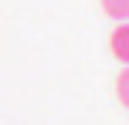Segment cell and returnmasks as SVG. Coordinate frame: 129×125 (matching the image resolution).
Returning a JSON list of instances; mask_svg holds the SVG:
<instances>
[{
	"mask_svg": "<svg viewBox=\"0 0 129 125\" xmlns=\"http://www.w3.org/2000/svg\"><path fill=\"white\" fill-rule=\"evenodd\" d=\"M116 98L122 101V108H129V64H126V71H119V78H116Z\"/></svg>",
	"mask_w": 129,
	"mask_h": 125,
	"instance_id": "cell-3",
	"label": "cell"
},
{
	"mask_svg": "<svg viewBox=\"0 0 129 125\" xmlns=\"http://www.w3.org/2000/svg\"><path fill=\"white\" fill-rule=\"evenodd\" d=\"M99 7H102V14L105 17H112V20H129V0H99Z\"/></svg>",
	"mask_w": 129,
	"mask_h": 125,
	"instance_id": "cell-2",
	"label": "cell"
},
{
	"mask_svg": "<svg viewBox=\"0 0 129 125\" xmlns=\"http://www.w3.org/2000/svg\"><path fill=\"white\" fill-rule=\"evenodd\" d=\"M109 47H112V54H116L122 64H129V20H122L119 27H112V34H109Z\"/></svg>",
	"mask_w": 129,
	"mask_h": 125,
	"instance_id": "cell-1",
	"label": "cell"
}]
</instances>
